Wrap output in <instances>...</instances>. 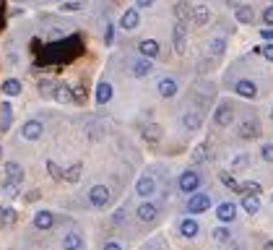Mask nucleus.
I'll list each match as a JSON object with an SVG mask.
<instances>
[{
	"mask_svg": "<svg viewBox=\"0 0 273 250\" xmlns=\"http://www.w3.org/2000/svg\"><path fill=\"white\" fill-rule=\"evenodd\" d=\"M156 92L162 94V97H175L177 94V81L167 76V78H162V81L156 84Z\"/></svg>",
	"mask_w": 273,
	"mask_h": 250,
	"instance_id": "nucleus-20",
	"label": "nucleus"
},
{
	"mask_svg": "<svg viewBox=\"0 0 273 250\" xmlns=\"http://www.w3.org/2000/svg\"><path fill=\"white\" fill-rule=\"evenodd\" d=\"M138 50H141L143 58H151V60H154L156 55H159V42H156V39H141Z\"/></svg>",
	"mask_w": 273,
	"mask_h": 250,
	"instance_id": "nucleus-21",
	"label": "nucleus"
},
{
	"mask_svg": "<svg viewBox=\"0 0 273 250\" xmlns=\"http://www.w3.org/2000/svg\"><path fill=\"white\" fill-rule=\"evenodd\" d=\"M42 130H44V125L39 120H26L24 125H21V138L24 141H39Z\"/></svg>",
	"mask_w": 273,
	"mask_h": 250,
	"instance_id": "nucleus-4",
	"label": "nucleus"
},
{
	"mask_svg": "<svg viewBox=\"0 0 273 250\" xmlns=\"http://www.w3.org/2000/svg\"><path fill=\"white\" fill-rule=\"evenodd\" d=\"M263 58L273 63V44H266V47H263Z\"/></svg>",
	"mask_w": 273,
	"mask_h": 250,
	"instance_id": "nucleus-44",
	"label": "nucleus"
},
{
	"mask_svg": "<svg viewBox=\"0 0 273 250\" xmlns=\"http://www.w3.org/2000/svg\"><path fill=\"white\" fill-rule=\"evenodd\" d=\"M143 141H149V143H159V141H162V125H156V123L143 125Z\"/></svg>",
	"mask_w": 273,
	"mask_h": 250,
	"instance_id": "nucleus-16",
	"label": "nucleus"
},
{
	"mask_svg": "<svg viewBox=\"0 0 273 250\" xmlns=\"http://www.w3.org/2000/svg\"><path fill=\"white\" fill-rule=\"evenodd\" d=\"M89 201H91V206L104 209L107 203H109V188L107 185H94V188L89 190Z\"/></svg>",
	"mask_w": 273,
	"mask_h": 250,
	"instance_id": "nucleus-5",
	"label": "nucleus"
},
{
	"mask_svg": "<svg viewBox=\"0 0 273 250\" xmlns=\"http://www.w3.org/2000/svg\"><path fill=\"white\" fill-rule=\"evenodd\" d=\"M232 120H234V110L229 105H221L219 110H216V125L226 128V125H232Z\"/></svg>",
	"mask_w": 273,
	"mask_h": 250,
	"instance_id": "nucleus-14",
	"label": "nucleus"
},
{
	"mask_svg": "<svg viewBox=\"0 0 273 250\" xmlns=\"http://www.w3.org/2000/svg\"><path fill=\"white\" fill-rule=\"evenodd\" d=\"M192 21H195L198 26H206L208 21H211V10H208V5H195V8H192Z\"/></svg>",
	"mask_w": 273,
	"mask_h": 250,
	"instance_id": "nucleus-23",
	"label": "nucleus"
},
{
	"mask_svg": "<svg viewBox=\"0 0 273 250\" xmlns=\"http://www.w3.org/2000/svg\"><path fill=\"white\" fill-rule=\"evenodd\" d=\"M112 94H115V92H112V84L109 81H101L96 86V102H99V105H107V102L112 99Z\"/></svg>",
	"mask_w": 273,
	"mask_h": 250,
	"instance_id": "nucleus-24",
	"label": "nucleus"
},
{
	"mask_svg": "<svg viewBox=\"0 0 273 250\" xmlns=\"http://www.w3.org/2000/svg\"><path fill=\"white\" fill-rule=\"evenodd\" d=\"M10 123H13V107H10V102H3L0 105V130H8Z\"/></svg>",
	"mask_w": 273,
	"mask_h": 250,
	"instance_id": "nucleus-13",
	"label": "nucleus"
},
{
	"mask_svg": "<svg viewBox=\"0 0 273 250\" xmlns=\"http://www.w3.org/2000/svg\"><path fill=\"white\" fill-rule=\"evenodd\" d=\"M192 159L200 164V162H206V143H198L195 146V151H192Z\"/></svg>",
	"mask_w": 273,
	"mask_h": 250,
	"instance_id": "nucleus-39",
	"label": "nucleus"
},
{
	"mask_svg": "<svg viewBox=\"0 0 273 250\" xmlns=\"http://www.w3.org/2000/svg\"><path fill=\"white\" fill-rule=\"evenodd\" d=\"M224 39H211V44H208V50H211V55H224Z\"/></svg>",
	"mask_w": 273,
	"mask_h": 250,
	"instance_id": "nucleus-37",
	"label": "nucleus"
},
{
	"mask_svg": "<svg viewBox=\"0 0 273 250\" xmlns=\"http://www.w3.org/2000/svg\"><path fill=\"white\" fill-rule=\"evenodd\" d=\"M226 3H229L232 8H237V5H242V3H240V0H226Z\"/></svg>",
	"mask_w": 273,
	"mask_h": 250,
	"instance_id": "nucleus-52",
	"label": "nucleus"
},
{
	"mask_svg": "<svg viewBox=\"0 0 273 250\" xmlns=\"http://www.w3.org/2000/svg\"><path fill=\"white\" fill-rule=\"evenodd\" d=\"M138 24H141V13H138V8H128V10L122 13V18H120V26H122L125 31L138 29Z\"/></svg>",
	"mask_w": 273,
	"mask_h": 250,
	"instance_id": "nucleus-7",
	"label": "nucleus"
},
{
	"mask_svg": "<svg viewBox=\"0 0 273 250\" xmlns=\"http://www.w3.org/2000/svg\"><path fill=\"white\" fill-rule=\"evenodd\" d=\"M240 193H245V196H247V193H255V196H258V193H260V185L253 183V180H250V183H240Z\"/></svg>",
	"mask_w": 273,
	"mask_h": 250,
	"instance_id": "nucleus-38",
	"label": "nucleus"
},
{
	"mask_svg": "<svg viewBox=\"0 0 273 250\" xmlns=\"http://www.w3.org/2000/svg\"><path fill=\"white\" fill-rule=\"evenodd\" d=\"M73 99H84V89H81V86H76V92H73Z\"/></svg>",
	"mask_w": 273,
	"mask_h": 250,
	"instance_id": "nucleus-50",
	"label": "nucleus"
},
{
	"mask_svg": "<svg viewBox=\"0 0 273 250\" xmlns=\"http://www.w3.org/2000/svg\"><path fill=\"white\" fill-rule=\"evenodd\" d=\"M58 102H63V105H68V102H73V92H71V86H65L60 84L58 89H55V94H52Z\"/></svg>",
	"mask_w": 273,
	"mask_h": 250,
	"instance_id": "nucleus-30",
	"label": "nucleus"
},
{
	"mask_svg": "<svg viewBox=\"0 0 273 250\" xmlns=\"http://www.w3.org/2000/svg\"><path fill=\"white\" fill-rule=\"evenodd\" d=\"M151 71H154V63H151V58H141V60H135V63H133V76H135V78L149 76Z\"/></svg>",
	"mask_w": 273,
	"mask_h": 250,
	"instance_id": "nucleus-15",
	"label": "nucleus"
},
{
	"mask_svg": "<svg viewBox=\"0 0 273 250\" xmlns=\"http://www.w3.org/2000/svg\"><path fill=\"white\" fill-rule=\"evenodd\" d=\"M60 37H65L60 29H52V31H50V39H60Z\"/></svg>",
	"mask_w": 273,
	"mask_h": 250,
	"instance_id": "nucleus-49",
	"label": "nucleus"
},
{
	"mask_svg": "<svg viewBox=\"0 0 273 250\" xmlns=\"http://www.w3.org/2000/svg\"><path fill=\"white\" fill-rule=\"evenodd\" d=\"M47 172H50L55 180H65V172H63V169L52 162V159H47Z\"/></svg>",
	"mask_w": 273,
	"mask_h": 250,
	"instance_id": "nucleus-35",
	"label": "nucleus"
},
{
	"mask_svg": "<svg viewBox=\"0 0 273 250\" xmlns=\"http://www.w3.org/2000/svg\"><path fill=\"white\" fill-rule=\"evenodd\" d=\"M229 237H232V232L226 230V227H216V230H213V240L216 243H226Z\"/></svg>",
	"mask_w": 273,
	"mask_h": 250,
	"instance_id": "nucleus-34",
	"label": "nucleus"
},
{
	"mask_svg": "<svg viewBox=\"0 0 273 250\" xmlns=\"http://www.w3.org/2000/svg\"><path fill=\"white\" fill-rule=\"evenodd\" d=\"M263 250H273V243H266V245H263Z\"/></svg>",
	"mask_w": 273,
	"mask_h": 250,
	"instance_id": "nucleus-54",
	"label": "nucleus"
},
{
	"mask_svg": "<svg viewBox=\"0 0 273 250\" xmlns=\"http://www.w3.org/2000/svg\"><path fill=\"white\" fill-rule=\"evenodd\" d=\"M177 185H180V190L182 193H195L198 188H200V175L198 172H192V169H187V172H182L180 175V180H177Z\"/></svg>",
	"mask_w": 273,
	"mask_h": 250,
	"instance_id": "nucleus-1",
	"label": "nucleus"
},
{
	"mask_svg": "<svg viewBox=\"0 0 273 250\" xmlns=\"http://www.w3.org/2000/svg\"><path fill=\"white\" fill-rule=\"evenodd\" d=\"M200 125H203V115H200V112L192 110V112H185V115H182V128H185V130H198Z\"/></svg>",
	"mask_w": 273,
	"mask_h": 250,
	"instance_id": "nucleus-10",
	"label": "nucleus"
},
{
	"mask_svg": "<svg viewBox=\"0 0 273 250\" xmlns=\"http://www.w3.org/2000/svg\"><path fill=\"white\" fill-rule=\"evenodd\" d=\"M260 156H263L266 162H271V164H273V146H271V143H266L263 149H260Z\"/></svg>",
	"mask_w": 273,
	"mask_h": 250,
	"instance_id": "nucleus-40",
	"label": "nucleus"
},
{
	"mask_svg": "<svg viewBox=\"0 0 273 250\" xmlns=\"http://www.w3.org/2000/svg\"><path fill=\"white\" fill-rule=\"evenodd\" d=\"M234 92L242 99H255L258 97V86H255V81H250V78H242V81L234 84Z\"/></svg>",
	"mask_w": 273,
	"mask_h": 250,
	"instance_id": "nucleus-8",
	"label": "nucleus"
},
{
	"mask_svg": "<svg viewBox=\"0 0 273 250\" xmlns=\"http://www.w3.org/2000/svg\"><path fill=\"white\" fill-rule=\"evenodd\" d=\"M18 3H24V0H18Z\"/></svg>",
	"mask_w": 273,
	"mask_h": 250,
	"instance_id": "nucleus-56",
	"label": "nucleus"
},
{
	"mask_svg": "<svg viewBox=\"0 0 273 250\" xmlns=\"http://www.w3.org/2000/svg\"><path fill=\"white\" fill-rule=\"evenodd\" d=\"M154 190H156V180H154L151 175H143V177H138V183H135V193H138L141 198H149V196H154Z\"/></svg>",
	"mask_w": 273,
	"mask_h": 250,
	"instance_id": "nucleus-6",
	"label": "nucleus"
},
{
	"mask_svg": "<svg viewBox=\"0 0 273 250\" xmlns=\"http://www.w3.org/2000/svg\"><path fill=\"white\" fill-rule=\"evenodd\" d=\"M172 39H175V50L177 55H185L187 50V26H185V21H177L175 29H172Z\"/></svg>",
	"mask_w": 273,
	"mask_h": 250,
	"instance_id": "nucleus-2",
	"label": "nucleus"
},
{
	"mask_svg": "<svg viewBox=\"0 0 273 250\" xmlns=\"http://www.w3.org/2000/svg\"><path fill=\"white\" fill-rule=\"evenodd\" d=\"M216 217H219L221 222H234L237 219V206L229 203V201H224V203H219V209H216Z\"/></svg>",
	"mask_w": 273,
	"mask_h": 250,
	"instance_id": "nucleus-11",
	"label": "nucleus"
},
{
	"mask_svg": "<svg viewBox=\"0 0 273 250\" xmlns=\"http://www.w3.org/2000/svg\"><path fill=\"white\" fill-rule=\"evenodd\" d=\"M151 3H154V0H138V3H135V8H151Z\"/></svg>",
	"mask_w": 273,
	"mask_h": 250,
	"instance_id": "nucleus-48",
	"label": "nucleus"
},
{
	"mask_svg": "<svg viewBox=\"0 0 273 250\" xmlns=\"http://www.w3.org/2000/svg\"><path fill=\"white\" fill-rule=\"evenodd\" d=\"M260 37H263V39H273V26H266L263 31H260Z\"/></svg>",
	"mask_w": 273,
	"mask_h": 250,
	"instance_id": "nucleus-45",
	"label": "nucleus"
},
{
	"mask_svg": "<svg viewBox=\"0 0 273 250\" xmlns=\"http://www.w3.org/2000/svg\"><path fill=\"white\" fill-rule=\"evenodd\" d=\"M211 209V196H206V193H192L190 201H187V211L190 214H203Z\"/></svg>",
	"mask_w": 273,
	"mask_h": 250,
	"instance_id": "nucleus-3",
	"label": "nucleus"
},
{
	"mask_svg": "<svg viewBox=\"0 0 273 250\" xmlns=\"http://www.w3.org/2000/svg\"><path fill=\"white\" fill-rule=\"evenodd\" d=\"M180 232H182V237H195L200 232V227H198L195 219H182L180 222Z\"/></svg>",
	"mask_w": 273,
	"mask_h": 250,
	"instance_id": "nucleus-25",
	"label": "nucleus"
},
{
	"mask_svg": "<svg viewBox=\"0 0 273 250\" xmlns=\"http://www.w3.org/2000/svg\"><path fill=\"white\" fill-rule=\"evenodd\" d=\"M81 172H84V164L81 162H76L73 167H68L65 169V183H78V180H81Z\"/></svg>",
	"mask_w": 273,
	"mask_h": 250,
	"instance_id": "nucleus-28",
	"label": "nucleus"
},
{
	"mask_svg": "<svg viewBox=\"0 0 273 250\" xmlns=\"http://www.w3.org/2000/svg\"><path fill=\"white\" fill-rule=\"evenodd\" d=\"M271 120H273V110H271Z\"/></svg>",
	"mask_w": 273,
	"mask_h": 250,
	"instance_id": "nucleus-55",
	"label": "nucleus"
},
{
	"mask_svg": "<svg viewBox=\"0 0 273 250\" xmlns=\"http://www.w3.org/2000/svg\"><path fill=\"white\" fill-rule=\"evenodd\" d=\"M52 224H55V214L52 211H37L34 214V227H37V230H52Z\"/></svg>",
	"mask_w": 273,
	"mask_h": 250,
	"instance_id": "nucleus-9",
	"label": "nucleus"
},
{
	"mask_svg": "<svg viewBox=\"0 0 273 250\" xmlns=\"http://www.w3.org/2000/svg\"><path fill=\"white\" fill-rule=\"evenodd\" d=\"M245 164H247V156H237L234 162H232V167H234V169H242Z\"/></svg>",
	"mask_w": 273,
	"mask_h": 250,
	"instance_id": "nucleus-43",
	"label": "nucleus"
},
{
	"mask_svg": "<svg viewBox=\"0 0 273 250\" xmlns=\"http://www.w3.org/2000/svg\"><path fill=\"white\" fill-rule=\"evenodd\" d=\"M5 180H13V183H24V167L18 162H5Z\"/></svg>",
	"mask_w": 273,
	"mask_h": 250,
	"instance_id": "nucleus-12",
	"label": "nucleus"
},
{
	"mask_svg": "<svg viewBox=\"0 0 273 250\" xmlns=\"http://www.w3.org/2000/svg\"><path fill=\"white\" fill-rule=\"evenodd\" d=\"M112 39H115V29H112V24H107V31H104V44H112Z\"/></svg>",
	"mask_w": 273,
	"mask_h": 250,
	"instance_id": "nucleus-42",
	"label": "nucleus"
},
{
	"mask_svg": "<svg viewBox=\"0 0 273 250\" xmlns=\"http://www.w3.org/2000/svg\"><path fill=\"white\" fill-rule=\"evenodd\" d=\"M115 222H117V224L125 222V209H117V211H115Z\"/></svg>",
	"mask_w": 273,
	"mask_h": 250,
	"instance_id": "nucleus-46",
	"label": "nucleus"
},
{
	"mask_svg": "<svg viewBox=\"0 0 273 250\" xmlns=\"http://www.w3.org/2000/svg\"><path fill=\"white\" fill-rule=\"evenodd\" d=\"M234 18L240 21V24H253V21H255L253 5H237V8H234Z\"/></svg>",
	"mask_w": 273,
	"mask_h": 250,
	"instance_id": "nucleus-17",
	"label": "nucleus"
},
{
	"mask_svg": "<svg viewBox=\"0 0 273 250\" xmlns=\"http://www.w3.org/2000/svg\"><path fill=\"white\" fill-rule=\"evenodd\" d=\"M242 209L247 214H258L260 211V198L255 196V193H247V196L242 198Z\"/></svg>",
	"mask_w": 273,
	"mask_h": 250,
	"instance_id": "nucleus-26",
	"label": "nucleus"
},
{
	"mask_svg": "<svg viewBox=\"0 0 273 250\" xmlns=\"http://www.w3.org/2000/svg\"><path fill=\"white\" fill-rule=\"evenodd\" d=\"M263 24H266V26H273V5H268V8L263 10Z\"/></svg>",
	"mask_w": 273,
	"mask_h": 250,
	"instance_id": "nucleus-41",
	"label": "nucleus"
},
{
	"mask_svg": "<svg viewBox=\"0 0 273 250\" xmlns=\"http://www.w3.org/2000/svg\"><path fill=\"white\" fill-rule=\"evenodd\" d=\"M18 185H21V183H13V180H5V183H3V193H5L8 198H16V196H18Z\"/></svg>",
	"mask_w": 273,
	"mask_h": 250,
	"instance_id": "nucleus-32",
	"label": "nucleus"
},
{
	"mask_svg": "<svg viewBox=\"0 0 273 250\" xmlns=\"http://www.w3.org/2000/svg\"><path fill=\"white\" fill-rule=\"evenodd\" d=\"M135 214H138V219H141V222H154L159 211H156V206H154L151 201H143L141 206H138V211H135Z\"/></svg>",
	"mask_w": 273,
	"mask_h": 250,
	"instance_id": "nucleus-18",
	"label": "nucleus"
},
{
	"mask_svg": "<svg viewBox=\"0 0 273 250\" xmlns=\"http://www.w3.org/2000/svg\"><path fill=\"white\" fill-rule=\"evenodd\" d=\"M104 250H122V245H120V243H115V240H109V243L104 245Z\"/></svg>",
	"mask_w": 273,
	"mask_h": 250,
	"instance_id": "nucleus-47",
	"label": "nucleus"
},
{
	"mask_svg": "<svg viewBox=\"0 0 273 250\" xmlns=\"http://www.w3.org/2000/svg\"><path fill=\"white\" fill-rule=\"evenodd\" d=\"M16 222V211L10 209V206H5V209H0V227H10Z\"/></svg>",
	"mask_w": 273,
	"mask_h": 250,
	"instance_id": "nucleus-31",
	"label": "nucleus"
},
{
	"mask_svg": "<svg viewBox=\"0 0 273 250\" xmlns=\"http://www.w3.org/2000/svg\"><path fill=\"white\" fill-rule=\"evenodd\" d=\"M81 8H84V3H81V0H71V3H63V5H60V10H63V13H78Z\"/></svg>",
	"mask_w": 273,
	"mask_h": 250,
	"instance_id": "nucleus-33",
	"label": "nucleus"
},
{
	"mask_svg": "<svg viewBox=\"0 0 273 250\" xmlns=\"http://www.w3.org/2000/svg\"><path fill=\"white\" fill-rule=\"evenodd\" d=\"M258 125L255 123H250V120H245L242 125H240V138H245V141H250V138H258Z\"/></svg>",
	"mask_w": 273,
	"mask_h": 250,
	"instance_id": "nucleus-27",
	"label": "nucleus"
},
{
	"mask_svg": "<svg viewBox=\"0 0 273 250\" xmlns=\"http://www.w3.org/2000/svg\"><path fill=\"white\" fill-rule=\"evenodd\" d=\"M0 26H3V0H0Z\"/></svg>",
	"mask_w": 273,
	"mask_h": 250,
	"instance_id": "nucleus-53",
	"label": "nucleus"
},
{
	"mask_svg": "<svg viewBox=\"0 0 273 250\" xmlns=\"http://www.w3.org/2000/svg\"><path fill=\"white\" fill-rule=\"evenodd\" d=\"M63 250H84V237L78 232H68L63 237Z\"/></svg>",
	"mask_w": 273,
	"mask_h": 250,
	"instance_id": "nucleus-19",
	"label": "nucleus"
},
{
	"mask_svg": "<svg viewBox=\"0 0 273 250\" xmlns=\"http://www.w3.org/2000/svg\"><path fill=\"white\" fill-rule=\"evenodd\" d=\"M271 201H273V198H271Z\"/></svg>",
	"mask_w": 273,
	"mask_h": 250,
	"instance_id": "nucleus-57",
	"label": "nucleus"
},
{
	"mask_svg": "<svg viewBox=\"0 0 273 250\" xmlns=\"http://www.w3.org/2000/svg\"><path fill=\"white\" fill-rule=\"evenodd\" d=\"M26 198H29V201H37V198H39V190H31V193H29Z\"/></svg>",
	"mask_w": 273,
	"mask_h": 250,
	"instance_id": "nucleus-51",
	"label": "nucleus"
},
{
	"mask_svg": "<svg viewBox=\"0 0 273 250\" xmlns=\"http://www.w3.org/2000/svg\"><path fill=\"white\" fill-rule=\"evenodd\" d=\"M175 18H177V21H190V18H192L190 0H180V3L175 5Z\"/></svg>",
	"mask_w": 273,
	"mask_h": 250,
	"instance_id": "nucleus-22",
	"label": "nucleus"
},
{
	"mask_svg": "<svg viewBox=\"0 0 273 250\" xmlns=\"http://www.w3.org/2000/svg\"><path fill=\"white\" fill-rule=\"evenodd\" d=\"M219 177H221V183H224L226 188H232V190H237V193H240V183H237V180H234L229 172H221Z\"/></svg>",
	"mask_w": 273,
	"mask_h": 250,
	"instance_id": "nucleus-36",
	"label": "nucleus"
},
{
	"mask_svg": "<svg viewBox=\"0 0 273 250\" xmlns=\"http://www.w3.org/2000/svg\"><path fill=\"white\" fill-rule=\"evenodd\" d=\"M3 94L5 97L21 94V81H18V78H8V81H3Z\"/></svg>",
	"mask_w": 273,
	"mask_h": 250,
	"instance_id": "nucleus-29",
	"label": "nucleus"
}]
</instances>
